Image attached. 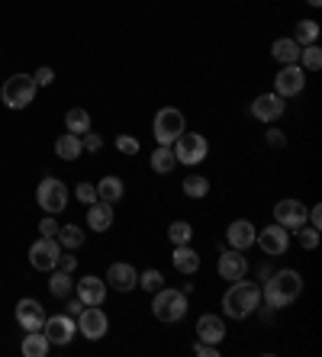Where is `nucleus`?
<instances>
[{
    "label": "nucleus",
    "instance_id": "7c9ffc66",
    "mask_svg": "<svg viewBox=\"0 0 322 357\" xmlns=\"http://www.w3.org/2000/svg\"><path fill=\"white\" fill-rule=\"evenodd\" d=\"M303 68V71H319L322 68V49L316 42H310V45H303L300 49V62H297Z\"/></svg>",
    "mask_w": 322,
    "mask_h": 357
},
{
    "label": "nucleus",
    "instance_id": "5701e85b",
    "mask_svg": "<svg viewBox=\"0 0 322 357\" xmlns=\"http://www.w3.org/2000/svg\"><path fill=\"white\" fill-rule=\"evenodd\" d=\"M55 155L62 158V161H77V158L84 155L81 136H75V132H64V136H58V138H55Z\"/></svg>",
    "mask_w": 322,
    "mask_h": 357
},
{
    "label": "nucleus",
    "instance_id": "0eeeda50",
    "mask_svg": "<svg viewBox=\"0 0 322 357\" xmlns=\"http://www.w3.org/2000/svg\"><path fill=\"white\" fill-rule=\"evenodd\" d=\"M36 203H39L49 216H55V212H62L64 206H68V187H64L58 177H45L42 184H39V190H36Z\"/></svg>",
    "mask_w": 322,
    "mask_h": 357
},
{
    "label": "nucleus",
    "instance_id": "aec40b11",
    "mask_svg": "<svg viewBox=\"0 0 322 357\" xmlns=\"http://www.w3.org/2000/svg\"><path fill=\"white\" fill-rule=\"evenodd\" d=\"M113 225V203L97 200L87 206V229L90 232H107Z\"/></svg>",
    "mask_w": 322,
    "mask_h": 357
},
{
    "label": "nucleus",
    "instance_id": "b1692460",
    "mask_svg": "<svg viewBox=\"0 0 322 357\" xmlns=\"http://www.w3.org/2000/svg\"><path fill=\"white\" fill-rule=\"evenodd\" d=\"M123 193H126V187H123V180L113 177V174H107L103 180H97V200L119 203V200H123Z\"/></svg>",
    "mask_w": 322,
    "mask_h": 357
},
{
    "label": "nucleus",
    "instance_id": "c9c22d12",
    "mask_svg": "<svg viewBox=\"0 0 322 357\" xmlns=\"http://www.w3.org/2000/svg\"><path fill=\"white\" fill-rule=\"evenodd\" d=\"M297 235H300V245L306 248V251L319 248V229H312V225H300V229H297Z\"/></svg>",
    "mask_w": 322,
    "mask_h": 357
},
{
    "label": "nucleus",
    "instance_id": "9b49d317",
    "mask_svg": "<svg viewBox=\"0 0 322 357\" xmlns=\"http://www.w3.org/2000/svg\"><path fill=\"white\" fill-rule=\"evenodd\" d=\"M255 242H258V248L268 254V258H277V254H284L287 251V245H290V232L284 229V225H268V229H261L255 235Z\"/></svg>",
    "mask_w": 322,
    "mask_h": 357
},
{
    "label": "nucleus",
    "instance_id": "f03ea898",
    "mask_svg": "<svg viewBox=\"0 0 322 357\" xmlns=\"http://www.w3.org/2000/svg\"><path fill=\"white\" fill-rule=\"evenodd\" d=\"M258 303H261V286L248 284L245 277H242V280H232V286H229L225 296H223L225 315H229V319H236V322L248 319V315L258 309Z\"/></svg>",
    "mask_w": 322,
    "mask_h": 357
},
{
    "label": "nucleus",
    "instance_id": "423d86ee",
    "mask_svg": "<svg viewBox=\"0 0 322 357\" xmlns=\"http://www.w3.org/2000/svg\"><path fill=\"white\" fill-rule=\"evenodd\" d=\"M187 123H184V113L174 110V106H164L155 113V142L158 145H174V138L181 136Z\"/></svg>",
    "mask_w": 322,
    "mask_h": 357
},
{
    "label": "nucleus",
    "instance_id": "4be33fe9",
    "mask_svg": "<svg viewBox=\"0 0 322 357\" xmlns=\"http://www.w3.org/2000/svg\"><path fill=\"white\" fill-rule=\"evenodd\" d=\"M200 261H203V258L193 251L190 245H174V254H171L174 271H181V273H187V277H190V273L200 271Z\"/></svg>",
    "mask_w": 322,
    "mask_h": 357
},
{
    "label": "nucleus",
    "instance_id": "a211bd4d",
    "mask_svg": "<svg viewBox=\"0 0 322 357\" xmlns=\"http://www.w3.org/2000/svg\"><path fill=\"white\" fill-rule=\"evenodd\" d=\"M75 290H77V299L84 306H103V299H107V280H100V277H81L75 284Z\"/></svg>",
    "mask_w": 322,
    "mask_h": 357
},
{
    "label": "nucleus",
    "instance_id": "37998d69",
    "mask_svg": "<svg viewBox=\"0 0 322 357\" xmlns=\"http://www.w3.org/2000/svg\"><path fill=\"white\" fill-rule=\"evenodd\" d=\"M39 232H42V238H55V232H58V222H55V216H49V212H45V219L39 222Z\"/></svg>",
    "mask_w": 322,
    "mask_h": 357
},
{
    "label": "nucleus",
    "instance_id": "79ce46f5",
    "mask_svg": "<svg viewBox=\"0 0 322 357\" xmlns=\"http://www.w3.org/2000/svg\"><path fill=\"white\" fill-rule=\"evenodd\" d=\"M32 81H36V87H49V84H52V81H55V71H52V68H45V64H42L39 71L32 74Z\"/></svg>",
    "mask_w": 322,
    "mask_h": 357
},
{
    "label": "nucleus",
    "instance_id": "c756f323",
    "mask_svg": "<svg viewBox=\"0 0 322 357\" xmlns=\"http://www.w3.org/2000/svg\"><path fill=\"white\" fill-rule=\"evenodd\" d=\"M181 187H184V193H187L190 200H203L206 193H210V180H206L203 174H187Z\"/></svg>",
    "mask_w": 322,
    "mask_h": 357
},
{
    "label": "nucleus",
    "instance_id": "a878e982",
    "mask_svg": "<svg viewBox=\"0 0 322 357\" xmlns=\"http://www.w3.org/2000/svg\"><path fill=\"white\" fill-rule=\"evenodd\" d=\"M20 351H23V357H45L52 351V345H49V338H45L42 332H26Z\"/></svg>",
    "mask_w": 322,
    "mask_h": 357
},
{
    "label": "nucleus",
    "instance_id": "bb28decb",
    "mask_svg": "<svg viewBox=\"0 0 322 357\" xmlns=\"http://www.w3.org/2000/svg\"><path fill=\"white\" fill-rule=\"evenodd\" d=\"M151 171L155 174H171L174 164H177V158H174V148L171 145H158L155 151H151Z\"/></svg>",
    "mask_w": 322,
    "mask_h": 357
},
{
    "label": "nucleus",
    "instance_id": "f3484780",
    "mask_svg": "<svg viewBox=\"0 0 322 357\" xmlns=\"http://www.w3.org/2000/svg\"><path fill=\"white\" fill-rule=\"evenodd\" d=\"M107 286H113V290H119V293H129V290H136V284H139V271L132 267V264H110V271H107Z\"/></svg>",
    "mask_w": 322,
    "mask_h": 357
},
{
    "label": "nucleus",
    "instance_id": "72a5a7b5",
    "mask_svg": "<svg viewBox=\"0 0 322 357\" xmlns=\"http://www.w3.org/2000/svg\"><path fill=\"white\" fill-rule=\"evenodd\" d=\"M71 273H64V271H58L55 267V273H52V280H49V290H52V296H58V299H64V296H71Z\"/></svg>",
    "mask_w": 322,
    "mask_h": 357
},
{
    "label": "nucleus",
    "instance_id": "cd10ccee",
    "mask_svg": "<svg viewBox=\"0 0 322 357\" xmlns=\"http://www.w3.org/2000/svg\"><path fill=\"white\" fill-rule=\"evenodd\" d=\"M64 126H68V132H75V136H84L87 129H90V113L81 110V106H75V110L64 113Z\"/></svg>",
    "mask_w": 322,
    "mask_h": 357
},
{
    "label": "nucleus",
    "instance_id": "c03bdc74",
    "mask_svg": "<svg viewBox=\"0 0 322 357\" xmlns=\"http://www.w3.org/2000/svg\"><path fill=\"white\" fill-rule=\"evenodd\" d=\"M268 145L271 148H284V145H287V138H284L280 129H268Z\"/></svg>",
    "mask_w": 322,
    "mask_h": 357
},
{
    "label": "nucleus",
    "instance_id": "ddd939ff",
    "mask_svg": "<svg viewBox=\"0 0 322 357\" xmlns=\"http://www.w3.org/2000/svg\"><path fill=\"white\" fill-rule=\"evenodd\" d=\"M58 254H62L58 238H39V242L29 248V264L36 267V271H55Z\"/></svg>",
    "mask_w": 322,
    "mask_h": 357
},
{
    "label": "nucleus",
    "instance_id": "2eb2a0df",
    "mask_svg": "<svg viewBox=\"0 0 322 357\" xmlns=\"http://www.w3.org/2000/svg\"><path fill=\"white\" fill-rule=\"evenodd\" d=\"M216 273L223 277V280H242L248 273V258L236 248H229V251L219 254V261H216Z\"/></svg>",
    "mask_w": 322,
    "mask_h": 357
},
{
    "label": "nucleus",
    "instance_id": "2f4dec72",
    "mask_svg": "<svg viewBox=\"0 0 322 357\" xmlns=\"http://www.w3.org/2000/svg\"><path fill=\"white\" fill-rule=\"evenodd\" d=\"M55 235H58V245H62V248H68V251H75V248H81V245H84V232L77 229V225H62Z\"/></svg>",
    "mask_w": 322,
    "mask_h": 357
},
{
    "label": "nucleus",
    "instance_id": "4c0bfd02",
    "mask_svg": "<svg viewBox=\"0 0 322 357\" xmlns=\"http://www.w3.org/2000/svg\"><path fill=\"white\" fill-rule=\"evenodd\" d=\"M116 148H119V155H139V138L119 136L116 138Z\"/></svg>",
    "mask_w": 322,
    "mask_h": 357
},
{
    "label": "nucleus",
    "instance_id": "412c9836",
    "mask_svg": "<svg viewBox=\"0 0 322 357\" xmlns=\"http://www.w3.org/2000/svg\"><path fill=\"white\" fill-rule=\"evenodd\" d=\"M197 335H200V341L219 345V341H225V322L219 319V315H200V322H197Z\"/></svg>",
    "mask_w": 322,
    "mask_h": 357
},
{
    "label": "nucleus",
    "instance_id": "20e7f679",
    "mask_svg": "<svg viewBox=\"0 0 322 357\" xmlns=\"http://www.w3.org/2000/svg\"><path fill=\"white\" fill-rule=\"evenodd\" d=\"M36 81H32V74H13V77H7L3 81V87H0V100H3V106L7 110H26V106L36 100Z\"/></svg>",
    "mask_w": 322,
    "mask_h": 357
},
{
    "label": "nucleus",
    "instance_id": "f257e3e1",
    "mask_svg": "<svg viewBox=\"0 0 322 357\" xmlns=\"http://www.w3.org/2000/svg\"><path fill=\"white\" fill-rule=\"evenodd\" d=\"M300 293H303V277L297 271H290V267L271 273L268 280H264V290H261L268 309H284V306H290Z\"/></svg>",
    "mask_w": 322,
    "mask_h": 357
},
{
    "label": "nucleus",
    "instance_id": "f704fd0d",
    "mask_svg": "<svg viewBox=\"0 0 322 357\" xmlns=\"http://www.w3.org/2000/svg\"><path fill=\"white\" fill-rule=\"evenodd\" d=\"M136 286H142L145 293H158L161 286H164V273L155 271V267H151V271H142L139 273V284H136Z\"/></svg>",
    "mask_w": 322,
    "mask_h": 357
},
{
    "label": "nucleus",
    "instance_id": "7ed1b4c3",
    "mask_svg": "<svg viewBox=\"0 0 322 357\" xmlns=\"http://www.w3.org/2000/svg\"><path fill=\"white\" fill-rule=\"evenodd\" d=\"M151 312L158 322H181L184 315H187V293L184 290H174V286H161L158 293H151Z\"/></svg>",
    "mask_w": 322,
    "mask_h": 357
},
{
    "label": "nucleus",
    "instance_id": "f8f14e48",
    "mask_svg": "<svg viewBox=\"0 0 322 357\" xmlns=\"http://www.w3.org/2000/svg\"><path fill=\"white\" fill-rule=\"evenodd\" d=\"M306 210H310V206H303L300 200H277V206H274V222L284 225L287 232H297L300 225H306Z\"/></svg>",
    "mask_w": 322,
    "mask_h": 357
},
{
    "label": "nucleus",
    "instance_id": "1a4fd4ad",
    "mask_svg": "<svg viewBox=\"0 0 322 357\" xmlns=\"http://www.w3.org/2000/svg\"><path fill=\"white\" fill-rule=\"evenodd\" d=\"M107 328H110V319L103 315L100 306H84V309H81V315H77V332L84 338L100 341V338L107 335Z\"/></svg>",
    "mask_w": 322,
    "mask_h": 357
},
{
    "label": "nucleus",
    "instance_id": "ea45409f",
    "mask_svg": "<svg viewBox=\"0 0 322 357\" xmlns=\"http://www.w3.org/2000/svg\"><path fill=\"white\" fill-rule=\"evenodd\" d=\"M55 267H58V271H64V273H75L77 271V258H75V254H71V251H68V254H58V264H55Z\"/></svg>",
    "mask_w": 322,
    "mask_h": 357
},
{
    "label": "nucleus",
    "instance_id": "473e14b6",
    "mask_svg": "<svg viewBox=\"0 0 322 357\" xmlns=\"http://www.w3.org/2000/svg\"><path fill=\"white\" fill-rule=\"evenodd\" d=\"M168 238H171V245H190L193 242V225L190 222H184V219L171 222V225H168Z\"/></svg>",
    "mask_w": 322,
    "mask_h": 357
},
{
    "label": "nucleus",
    "instance_id": "9d476101",
    "mask_svg": "<svg viewBox=\"0 0 322 357\" xmlns=\"http://www.w3.org/2000/svg\"><path fill=\"white\" fill-rule=\"evenodd\" d=\"M303 87H306V74H303L300 64H284L274 77V94L284 97V100L303 94Z\"/></svg>",
    "mask_w": 322,
    "mask_h": 357
},
{
    "label": "nucleus",
    "instance_id": "6ab92c4d",
    "mask_svg": "<svg viewBox=\"0 0 322 357\" xmlns=\"http://www.w3.org/2000/svg\"><path fill=\"white\" fill-rule=\"evenodd\" d=\"M255 235L258 229L251 225V219H236V222H229V229H225V242L236 251H245V248L255 245Z\"/></svg>",
    "mask_w": 322,
    "mask_h": 357
},
{
    "label": "nucleus",
    "instance_id": "a19ab883",
    "mask_svg": "<svg viewBox=\"0 0 322 357\" xmlns=\"http://www.w3.org/2000/svg\"><path fill=\"white\" fill-rule=\"evenodd\" d=\"M193 354H197V357H219V345H210V341H197V345H193Z\"/></svg>",
    "mask_w": 322,
    "mask_h": 357
},
{
    "label": "nucleus",
    "instance_id": "e433bc0d",
    "mask_svg": "<svg viewBox=\"0 0 322 357\" xmlns=\"http://www.w3.org/2000/svg\"><path fill=\"white\" fill-rule=\"evenodd\" d=\"M75 197L84 206H90V203H97V184H77V190H75Z\"/></svg>",
    "mask_w": 322,
    "mask_h": 357
},
{
    "label": "nucleus",
    "instance_id": "dca6fc26",
    "mask_svg": "<svg viewBox=\"0 0 322 357\" xmlns=\"http://www.w3.org/2000/svg\"><path fill=\"white\" fill-rule=\"evenodd\" d=\"M16 322H20V328H26V332H42L45 325V309L39 306V299H20L16 303Z\"/></svg>",
    "mask_w": 322,
    "mask_h": 357
},
{
    "label": "nucleus",
    "instance_id": "393cba45",
    "mask_svg": "<svg viewBox=\"0 0 322 357\" xmlns=\"http://www.w3.org/2000/svg\"><path fill=\"white\" fill-rule=\"evenodd\" d=\"M271 55H274V62L280 64H297L300 62V45L293 42V39H274V45H271Z\"/></svg>",
    "mask_w": 322,
    "mask_h": 357
},
{
    "label": "nucleus",
    "instance_id": "c85d7f7f",
    "mask_svg": "<svg viewBox=\"0 0 322 357\" xmlns=\"http://www.w3.org/2000/svg\"><path fill=\"white\" fill-rule=\"evenodd\" d=\"M290 39L300 45V49H303V45H310V42H316V39H319V23H316V20H300Z\"/></svg>",
    "mask_w": 322,
    "mask_h": 357
},
{
    "label": "nucleus",
    "instance_id": "49530a36",
    "mask_svg": "<svg viewBox=\"0 0 322 357\" xmlns=\"http://www.w3.org/2000/svg\"><path fill=\"white\" fill-rule=\"evenodd\" d=\"M306 3H310V7H322V0H306Z\"/></svg>",
    "mask_w": 322,
    "mask_h": 357
},
{
    "label": "nucleus",
    "instance_id": "39448f33",
    "mask_svg": "<svg viewBox=\"0 0 322 357\" xmlns=\"http://www.w3.org/2000/svg\"><path fill=\"white\" fill-rule=\"evenodd\" d=\"M171 148H174L177 164H187V168H193V164H203L206 155H210V142H206L200 132H187V129L174 138Z\"/></svg>",
    "mask_w": 322,
    "mask_h": 357
},
{
    "label": "nucleus",
    "instance_id": "a18cd8bd",
    "mask_svg": "<svg viewBox=\"0 0 322 357\" xmlns=\"http://www.w3.org/2000/svg\"><path fill=\"white\" fill-rule=\"evenodd\" d=\"M68 309H71V312H68V315H81V309H84V303H81V299H77V296H75V299H71V306H68Z\"/></svg>",
    "mask_w": 322,
    "mask_h": 357
},
{
    "label": "nucleus",
    "instance_id": "58836bf2",
    "mask_svg": "<svg viewBox=\"0 0 322 357\" xmlns=\"http://www.w3.org/2000/svg\"><path fill=\"white\" fill-rule=\"evenodd\" d=\"M81 145H84V151H100V148H103V138L97 136V132H90V129H87L84 136H81Z\"/></svg>",
    "mask_w": 322,
    "mask_h": 357
},
{
    "label": "nucleus",
    "instance_id": "6e6552de",
    "mask_svg": "<svg viewBox=\"0 0 322 357\" xmlns=\"http://www.w3.org/2000/svg\"><path fill=\"white\" fill-rule=\"evenodd\" d=\"M42 335L49 338V345H58V347L71 345V338L77 335V319H75V315H68V312L49 315V319H45V325H42Z\"/></svg>",
    "mask_w": 322,
    "mask_h": 357
},
{
    "label": "nucleus",
    "instance_id": "4468645a",
    "mask_svg": "<svg viewBox=\"0 0 322 357\" xmlns=\"http://www.w3.org/2000/svg\"><path fill=\"white\" fill-rule=\"evenodd\" d=\"M284 110H287V103H284V97H277L274 90L271 94H261L251 103V116H255L258 123H277L280 116H284Z\"/></svg>",
    "mask_w": 322,
    "mask_h": 357
}]
</instances>
